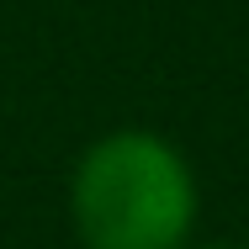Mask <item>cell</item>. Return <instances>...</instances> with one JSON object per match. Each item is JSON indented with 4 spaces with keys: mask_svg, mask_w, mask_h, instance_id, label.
I'll list each match as a JSON object with an SVG mask.
<instances>
[{
    "mask_svg": "<svg viewBox=\"0 0 249 249\" xmlns=\"http://www.w3.org/2000/svg\"><path fill=\"white\" fill-rule=\"evenodd\" d=\"M69 212L85 249H180L196 223V180L175 143L122 127L85 149Z\"/></svg>",
    "mask_w": 249,
    "mask_h": 249,
    "instance_id": "1",
    "label": "cell"
},
{
    "mask_svg": "<svg viewBox=\"0 0 249 249\" xmlns=\"http://www.w3.org/2000/svg\"><path fill=\"white\" fill-rule=\"evenodd\" d=\"M207 249H244V244H207Z\"/></svg>",
    "mask_w": 249,
    "mask_h": 249,
    "instance_id": "2",
    "label": "cell"
}]
</instances>
